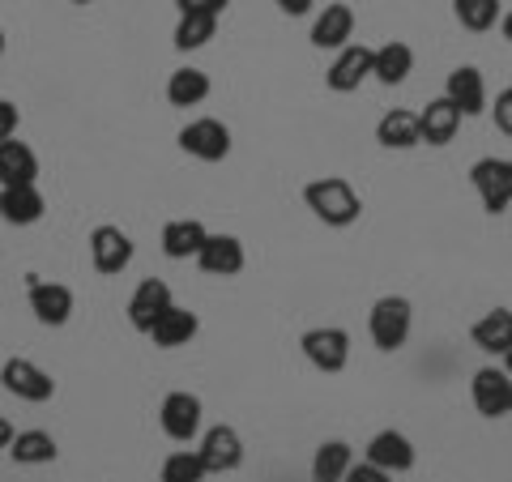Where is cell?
<instances>
[{
  "mask_svg": "<svg viewBox=\"0 0 512 482\" xmlns=\"http://www.w3.org/2000/svg\"><path fill=\"white\" fill-rule=\"evenodd\" d=\"M303 205L312 210L316 222H325L333 231H346L355 227L359 214H363V197L355 192V184L346 175H320V180L303 184Z\"/></svg>",
  "mask_w": 512,
  "mask_h": 482,
  "instance_id": "1",
  "label": "cell"
},
{
  "mask_svg": "<svg viewBox=\"0 0 512 482\" xmlns=\"http://www.w3.org/2000/svg\"><path fill=\"white\" fill-rule=\"evenodd\" d=\"M410 329H414V308L406 295H384L372 303V312H367V333H372V346L384 350V355H393V350H402L410 342Z\"/></svg>",
  "mask_w": 512,
  "mask_h": 482,
  "instance_id": "2",
  "label": "cell"
},
{
  "mask_svg": "<svg viewBox=\"0 0 512 482\" xmlns=\"http://www.w3.org/2000/svg\"><path fill=\"white\" fill-rule=\"evenodd\" d=\"M0 389L18 401H30V406H43V401L56 397V380H52V372H43L35 359L13 355L0 367Z\"/></svg>",
  "mask_w": 512,
  "mask_h": 482,
  "instance_id": "3",
  "label": "cell"
},
{
  "mask_svg": "<svg viewBox=\"0 0 512 482\" xmlns=\"http://www.w3.org/2000/svg\"><path fill=\"white\" fill-rule=\"evenodd\" d=\"M299 350H303V359H308L316 372L338 376V372H346V363H350V333L338 329V325H320V329H308L299 337Z\"/></svg>",
  "mask_w": 512,
  "mask_h": 482,
  "instance_id": "4",
  "label": "cell"
},
{
  "mask_svg": "<svg viewBox=\"0 0 512 482\" xmlns=\"http://www.w3.org/2000/svg\"><path fill=\"white\" fill-rule=\"evenodd\" d=\"M205 423V406L197 393L188 389H175L163 397V406H158V427H163V436L175 440V444H192L197 440V431Z\"/></svg>",
  "mask_w": 512,
  "mask_h": 482,
  "instance_id": "5",
  "label": "cell"
},
{
  "mask_svg": "<svg viewBox=\"0 0 512 482\" xmlns=\"http://www.w3.org/2000/svg\"><path fill=\"white\" fill-rule=\"evenodd\" d=\"M470 184L487 214H504L512 205V158H478L470 167Z\"/></svg>",
  "mask_w": 512,
  "mask_h": 482,
  "instance_id": "6",
  "label": "cell"
},
{
  "mask_svg": "<svg viewBox=\"0 0 512 482\" xmlns=\"http://www.w3.org/2000/svg\"><path fill=\"white\" fill-rule=\"evenodd\" d=\"M180 150L197 163H222L231 154V128L214 120V116H201V120H188L180 128Z\"/></svg>",
  "mask_w": 512,
  "mask_h": 482,
  "instance_id": "7",
  "label": "cell"
},
{
  "mask_svg": "<svg viewBox=\"0 0 512 482\" xmlns=\"http://www.w3.org/2000/svg\"><path fill=\"white\" fill-rule=\"evenodd\" d=\"M26 303H30V312H35L39 325L47 329H60V325H69L73 320V291L64 282H43L30 273V282H26Z\"/></svg>",
  "mask_w": 512,
  "mask_h": 482,
  "instance_id": "8",
  "label": "cell"
},
{
  "mask_svg": "<svg viewBox=\"0 0 512 482\" xmlns=\"http://www.w3.org/2000/svg\"><path fill=\"white\" fill-rule=\"evenodd\" d=\"M133 235L111 227V222H99V227L90 231V261L94 269L103 273V278H116V273H124L128 265H133Z\"/></svg>",
  "mask_w": 512,
  "mask_h": 482,
  "instance_id": "9",
  "label": "cell"
},
{
  "mask_svg": "<svg viewBox=\"0 0 512 482\" xmlns=\"http://www.w3.org/2000/svg\"><path fill=\"white\" fill-rule=\"evenodd\" d=\"M470 397L483 419H508L512 414V376L504 367H478L470 380Z\"/></svg>",
  "mask_w": 512,
  "mask_h": 482,
  "instance_id": "10",
  "label": "cell"
},
{
  "mask_svg": "<svg viewBox=\"0 0 512 482\" xmlns=\"http://www.w3.org/2000/svg\"><path fill=\"white\" fill-rule=\"evenodd\" d=\"M444 99L453 103L461 116H483V111L491 107L483 69H474V64H457V69L448 73V82H444Z\"/></svg>",
  "mask_w": 512,
  "mask_h": 482,
  "instance_id": "11",
  "label": "cell"
},
{
  "mask_svg": "<svg viewBox=\"0 0 512 482\" xmlns=\"http://www.w3.org/2000/svg\"><path fill=\"white\" fill-rule=\"evenodd\" d=\"M367 461L380 465L384 474H406V470L419 465V448H414L410 436H402V431L384 427V431H376V436L367 440Z\"/></svg>",
  "mask_w": 512,
  "mask_h": 482,
  "instance_id": "12",
  "label": "cell"
},
{
  "mask_svg": "<svg viewBox=\"0 0 512 482\" xmlns=\"http://www.w3.org/2000/svg\"><path fill=\"white\" fill-rule=\"evenodd\" d=\"M367 77H372V47H363V43H346L338 56H333L329 64V73H325V86L333 94H350V90H359Z\"/></svg>",
  "mask_w": 512,
  "mask_h": 482,
  "instance_id": "13",
  "label": "cell"
},
{
  "mask_svg": "<svg viewBox=\"0 0 512 482\" xmlns=\"http://www.w3.org/2000/svg\"><path fill=\"white\" fill-rule=\"evenodd\" d=\"M201 461H205V470L210 474H235L239 465H244V440H239V431L235 427H210L201 436Z\"/></svg>",
  "mask_w": 512,
  "mask_h": 482,
  "instance_id": "14",
  "label": "cell"
},
{
  "mask_svg": "<svg viewBox=\"0 0 512 482\" xmlns=\"http://www.w3.org/2000/svg\"><path fill=\"white\" fill-rule=\"evenodd\" d=\"M171 286L163 278H146V282H137V291L128 295V325H133L137 333H150L154 329V320L163 316L171 308Z\"/></svg>",
  "mask_w": 512,
  "mask_h": 482,
  "instance_id": "15",
  "label": "cell"
},
{
  "mask_svg": "<svg viewBox=\"0 0 512 482\" xmlns=\"http://www.w3.org/2000/svg\"><path fill=\"white\" fill-rule=\"evenodd\" d=\"M244 265H248V252L235 235H210L197 252V269L205 278H235Z\"/></svg>",
  "mask_w": 512,
  "mask_h": 482,
  "instance_id": "16",
  "label": "cell"
},
{
  "mask_svg": "<svg viewBox=\"0 0 512 482\" xmlns=\"http://www.w3.org/2000/svg\"><path fill=\"white\" fill-rule=\"evenodd\" d=\"M346 43H355V9L350 5H325V13L312 22V47L320 52H342Z\"/></svg>",
  "mask_w": 512,
  "mask_h": 482,
  "instance_id": "17",
  "label": "cell"
},
{
  "mask_svg": "<svg viewBox=\"0 0 512 482\" xmlns=\"http://www.w3.org/2000/svg\"><path fill=\"white\" fill-rule=\"evenodd\" d=\"M47 214V201L39 184H9L0 188V218L9 222V227H35V222Z\"/></svg>",
  "mask_w": 512,
  "mask_h": 482,
  "instance_id": "18",
  "label": "cell"
},
{
  "mask_svg": "<svg viewBox=\"0 0 512 482\" xmlns=\"http://www.w3.org/2000/svg\"><path fill=\"white\" fill-rule=\"evenodd\" d=\"M197 333H201V316L188 312V308H180V303H171V308L154 320V329H150L146 337H150L158 350H180V346H188Z\"/></svg>",
  "mask_w": 512,
  "mask_h": 482,
  "instance_id": "19",
  "label": "cell"
},
{
  "mask_svg": "<svg viewBox=\"0 0 512 482\" xmlns=\"http://www.w3.org/2000/svg\"><path fill=\"white\" fill-rule=\"evenodd\" d=\"M205 239H210L205 222H197V218H171L163 227V235H158V244H163L167 261H197V252H201Z\"/></svg>",
  "mask_w": 512,
  "mask_h": 482,
  "instance_id": "20",
  "label": "cell"
},
{
  "mask_svg": "<svg viewBox=\"0 0 512 482\" xmlns=\"http://www.w3.org/2000/svg\"><path fill=\"white\" fill-rule=\"evenodd\" d=\"M414 73V47L402 39H389L372 47V77L380 86H402L406 77Z\"/></svg>",
  "mask_w": 512,
  "mask_h": 482,
  "instance_id": "21",
  "label": "cell"
},
{
  "mask_svg": "<svg viewBox=\"0 0 512 482\" xmlns=\"http://www.w3.org/2000/svg\"><path fill=\"white\" fill-rule=\"evenodd\" d=\"M376 141L384 150H414L423 146V133H419V111H406V107H393L376 120Z\"/></svg>",
  "mask_w": 512,
  "mask_h": 482,
  "instance_id": "22",
  "label": "cell"
},
{
  "mask_svg": "<svg viewBox=\"0 0 512 482\" xmlns=\"http://www.w3.org/2000/svg\"><path fill=\"white\" fill-rule=\"evenodd\" d=\"M39 180V154L26 146V141L9 137L0 141V188L9 184H35Z\"/></svg>",
  "mask_w": 512,
  "mask_h": 482,
  "instance_id": "23",
  "label": "cell"
},
{
  "mask_svg": "<svg viewBox=\"0 0 512 482\" xmlns=\"http://www.w3.org/2000/svg\"><path fill=\"white\" fill-rule=\"evenodd\" d=\"M461 120H466V116H461V111L440 94V99H431V103L419 111V133H423L427 146H448V141L457 137Z\"/></svg>",
  "mask_w": 512,
  "mask_h": 482,
  "instance_id": "24",
  "label": "cell"
},
{
  "mask_svg": "<svg viewBox=\"0 0 512 482\" xmlns=\"http://www.w3.org/2000/svg\"><path fill=\"white\" fill-rule=\"evenodd\" d=\"M210 90H214V82H210V73L205 69H175L171 77H167V103L171 107H201L205 99H210Z\"/></svg>",
  "mask_w": 512,
  "mask_h": 482,
  "instance_id": "25",
  "label": "cell"
},
{
  "mask_svg": "<svg viewBox=\"0 0 512 482\" xmlns=\"http://www.w3.org/2000/svg\"><path fill=\"white\" fill-rule=\"evenodd\" d=\"M470 342L483 350V355H504V350L512 346V312L508 308H495L483 320H474Z\"/></svg>",
  "mask_w": 512,
  "mask_h": 482,
  "instance_id": "26",
  "label": "cell"
},
{
  "mask_svg": "<svg viewBox=\"0 0 512 482\" xmlns=\"http://www.w3.org/2000/svg\"><path fill=\"white\" fill-rule=\"evenodd\" d=\"M355 465V448L346 440H325L312 453V482H342Z\"/></svg>",
  "mask_w": 512,
  "mask_h": 482,
  "instance_id": "27",
  "label": "cell"
},
{
  "mask_svg": "<svg viewBox=\"0 0 512 482\" xmlns=\"http://www.w3.org/2000/svg\"><path fill=\"white\" fill-rule=\"evenodd\" d=\"M9 457H13V465H52L60 457V448L52 440V431L30 427V431H18V436H13Z\"/></svg>",
  "mask_w": 512,
  "mask_h": 482,
  "instance_id": "28",
  "label": "cell"
},
{
  "mask_svg": "<svg viewBox=\"0 0 512 482\" xmlns=\"http://www.w3.org/2000/svg\"><path fill=\"white\" fill-rule=\"evenodd\" d=\"M218 35V18L214 13H180V22H175V47L180 52H197Z\"/></svg>",
  "mask_w": 512,
  "mask_h": 482,
  "instance_id": "29",
  "label": "cell"
},
{
  "mask_svg": "<svg viewBox=\"0 0 512 482\" xmlns=\"http://www.w3.org/2000/svg\"><path fill=\"white\" fill-rule=\"evenodd\" d=\"M210 470L197 448H175V453L163 457V470H158V482H205Z\"/></svg>",
  "mask_w": 512,
  "mask_h": 482,
  "instance_id": "30",
  "label": "cell"
},
{
  "mask_svg": "<svg viewBox=\"0 0 512 482\" xmlns=\"http://www.w3.org/2000/svg\"><path fill=\"white\" fill-rule=\"evenodd\" d=\"M453 18L466 30H474V35H483V30H491L504 18V9L500 0H453Z\"/></svg>",
  "mask_w": 512,
  "mask_h": 482,
  "instance_id": "31",
  "label": "cell"
},
{
  "mask_svg": "<svg viewBox=\"0 0 512 482\" xmlns=\"http://www.w3.org/2000/svg\"><path fill=\"white\" fill-rule=\"evenodd\" d=\"M491 120H495V128H500V133H504V137H512V86H504L500 94H495Z\"/></svg>",
  "mask_w": 512,
  "mask_h": 482,
  "instance_id": "32",
  "label": "cell"
},
{
  "mask_svg": "<svg viewBox=\"0 0 512 482\" xmlns=\"http://www.w3.org/2000/svg\"><path fill=\"white\" fill-rule=\"evenodd\" d=\"M342 482H393V474H384L380 465H372V461H355Z\"/></svg>",
  "mask_w": 512,
  "mask_h": 482,
  "instance_id": "33",
  "label": "cell"
},
{
  "mask_svg": "<svg viewBox=\"0 0 512 482\" xmlns=\"http://www.w3.org/2000/svg\"><path fill=\"white\" fill-rule=\"evenodd\" d=\"M18 103H9V99H0V141H9V137H18Z\"/></svg>",
  "mask_w": 512,
  "mask_h": 482,
  "instance_id": "34",
  "label": "cell"
},
{
  "mask_svg": "<svg viewBox=\"0 0 512 482\" xmlns=\"http://www.w3.org/2000/svg\"><path fill=\"white\" fill-rule=\"evenodd\" d=\"M175 5H180V13H214V18H218L231 0H175Z\"/></svg>",
  "mask_w": 512,
  "mask_h": 482,
  "instance_id": "35",
  "label": "cell"
},
{
  "mask_svg": "<svg viewBox=\"0 0 512 482\" xmlns=\"http://www.w3.org/2000/svg\"><path fill=\"white\" fill-rule=\"evenodd\" d=\"M274 5L286 13V18H303V13H312L316 0H274Z\"/></svg>",
  "mask_w": 512,
  "mask_h": 482,
  "instance_id": "36",
  "label": "cell"
},
{
  "mask_svg": "<svg viewBox=\"0 0 512 482\" xmlns=\"http://www.w3.org/2000/svg\"><path fill=\"white\" fill-rule=\"evenodd\" d=\"M13 436H18V431H13V423L5 419V414H0V448H5V453H9V444H13Z\"/></svg>",
  "mask_w": 512,
  "mask_h": 482,
  "instance_id": "37",
  "label": "cell"
},
{
  "mask_svg": "<svg viewBox=\"0 0 512 482\" xmlns=\"http://www.w3.org/2000/svg\"><path fill=\"white\" fill-rule=\"evenodd\" d=\"M500 35H504V39H508V43H512V9H508V13H504V18H500Z\"/></svg>",
  "mask_w": 512,
  "mask_h": 482,
  "instance_id": "38",
  "label": "cell"
},
{
  "mask_svg": "<svg viewBox=\"0 0 512 482\" xmlns=\"http://www.w3.org/2000/svg\"><path fill=\"white\" fill-rule=\"evenodd\" d=\"M500 359H504V372H508V376H512V346H508V350H504V355H500Z\"/></svg>",
  "mask_w": 512,
  "mask_h": 482,
  "instance_id": "39",
  "label": "cell"
},
{
  "mask_svg": "<svg viewBox=\"0 0 512 482\" xmlns=\"http://www.w3.org/2000/svg\"><path fill=\"white\" fill-rule=\"evenodd\" d=\"M0 56H5V30H0Z\"/></svg>",
  "mask_w": 512,
  "mask_h": 482,
  "instance_id": "40",
  "label": "cell"
},
{
  "mask_svg": "<svg viewBox=\"0 0 512 482\" xmlns=\"http://www.w3.org/2000/svg\"><path fill=\"white\" fill-rule=\"evenodd\" d=\"M73 5H94V0H73Z\"/></svg>",
  "mask_w": 512,
  "mask_h": 482,
  "instance_id": "41",
  "label": "cell"
}]
</instances>
